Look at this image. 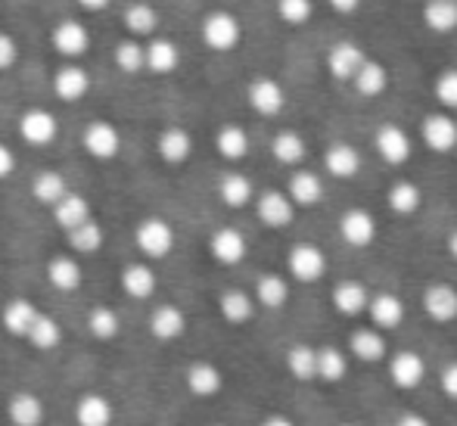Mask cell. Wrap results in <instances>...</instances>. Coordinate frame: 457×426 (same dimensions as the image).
<instances>
[{"mask_svg":"<svg viewBox=\"0 0 457 426\" xmlns=\"http://www.w3.org/2000/svg\"><path fill=\"white\" fill-rule=\"evenodd\" d=\"M134 243H137L140 255L153 258V262L169 258L171 249H175V228H171L165 218L150 215L137 224V230H134Z\"/></svg>","mask_w":457,"mask_h":426,"instance_id":"6da1fadb","label":"cell"},{"mask_svg":"<svg viewBox=\"0 0 457 426\" xmlns=\"http://www.w3.org/2000/svg\"><path fill=\"white\" fill-rule=\"evenodd\" d=\"M203 41L209 50H218V54H228L240 44L243 29H240V19L228 10H215L203 19Z\"/></svg>","mask_w":457,"mask_h":426,"instance_id":"7a4b0ae2","label":"cell"},{"mask_svg":"<svg viewBox=\"0 0 457 426\" xmlns=\"http://www.w3.org/2000/svg\"><path fill=\"white\" fill-rule=\"evenodd\" d=\"M50 44H54V50L62 60L72 63L91 50V31H87L79 19H62V22H56L54 31H50Z\"/></svg>","mask_w":457,"mask_h":426,"instance_id":"3957f363","label":"cell"},{"mask_svg":"<svg viewBox=\"0 0 457 426\" xmlns=\"http://www.w3.org/2000/svg\"><path fill=\"white\" fill-rule=\"evenodd\" d=\"M289 277L299 283H314L327 274V255L314 243H295L287 255Z\"/></svg>","mask_w":457,"mask_h":426,"instance_id":"277c9868","label":"cell"},{"mask_svg":"<svg viewBox=\"0 0 457 426\" xmlns=\"http://www.w3.org/2000/svg\"><path fill=\"white\" fill-rule=\"evenodd\" d=\"M19 134H22V140L29 146H47L56 140V134H60V121H56L54 113H47V109H29V113H22V119H19Z\"/></svg>","mask_w":457,"mask_h":426,"instance_id":"5b68a950","label":"cell"},{"mask_svg":"<svg viewBox=\"0 0 457 426\" xmlns=\"http://www.w3.org/2000/svg\"><path fill=\"white\" fill-rule=\"evenodd\" d=\"M389 380L398 389H417L427 380V361H423V355L411 352V348L395 352L389 358Z\"/></svg>","mask_w":457,"mask_h":426,"instance_id":"8992f818","label":"cell"},{"mask_svg":"<svg viewBox=\"0 0 457 426\" xmlns=\"http://www.w3.org/2000/svg\"><path fill=\"white\" fill-rule=\"evenodd\" d=\"M364 60H367V54L355 41H339V44H333L330 54H327V72H330L333 81H339V85H343V81L352 85V79H355V72L364 66Z\"/></svg>","mask_w":457,"mask_h":426,"instance_id":"52a82bcc","label":"cell"},{"mask_svg":"<svg viewBox=\"0 0 457 426\" xmlns=\"http://www.w3.org/2000/svg\"><path fill=\"white\" fill-rule=\"evenodd\" d=\"M255 215H259V221L265 224V228H289L295 218V205L289 203L287 193L280 190H265L259 199H255Z\"/></svg>","mask_w":457,"mask_h":426,"instance_id":"ba28073f","label":"cell"},{"mask_svg":"<svg viewBox=\"0 0 457 426\" xmlns=\"http://www.w3.org/2000/svg\"><path fill=\"white\" fill-rule=\"evenodd\" d=\"M85 150L91 153L94 159H100V163H109V159L119 156L121 150V134L119 128L112 125V121H91V125L85 128Z\"/></svg>","mask_w":457,"mask_h":426,"instance_id":"9c48e42d","label":"cell"},{"mask_svg":"<svg viewBox=\"0 0 457 426\" xmlns=\"http://www.w3.org/2000/svg\"><path fill=\"white\" fill-rule=\"evenodd\" d=\"M184 383L196 398H215L224 389V373L212 361H190L184 373Z\"/></svg>","mask_w":457,"mask_h":426,"instance_id":"30bf717a","label":"cell"},{"mask_svg":"<svg viewBox=\"0 0 457 426\" xmlns=\"http://www.w3.org/2000/svg\"><path fill=\"white\" fill-rule=\"evenodd\" d=\"M423 144L433 153H452L457 150V121L448 113H433L420 125Z\"/></svg>","mask_w":457,"mask_h":426,"instance_id":"8fae6325","label":"cell"},{"mask_svg":"<svg viewBox=\"0 0 457 426\" xmlns=\"http://www.w3.org/2000/svg\"><path fill=\"white\" fill-rule=\"evenodd\" d=\"M373 146H377V153L383 156V163H389V165H404L411 159V153H414V144H411L408 131L398 125L379 128L377 138H373Z\"/></svg>","mask_w":457,"mask_h":426,"instance_id":"7c38bea8","label":"cell"},{"mask_svg":"<svg viewBox=\"0 0 457 426\" xmlns=\"http://www.w3.org/2000/svg\"><path fill=\"white\" fill-rule=\"evenodd\" d=\"M146 327H150V337L153 339H159V342H175V339H181L184 333H187V314L178 305L165 302V305L153 308V314H150V321H146Z\"/></svg>","mask_w":457,"mask_h":426,"instance_id":"4fadbf2b","label":"cell"},{"mask_svg":"<svg viewBox=\"0 0 457 426\" xmlns=\"http://www.w3.org/2000/svg\"><path fill=\"white\" fill-rule=\"evenodd\" d=\"M6 417L12 426H44L47 421V405L35 392H12L6 402Z\"/></svg>","mask_w":457,"mask_h":426,"instance_id":"5bb4252c","label":"cell"},{"mask_svg":"<svg viewBox=\"0 0 457 426\" xmlns=\"http://www.w3.org/2000/svg\"><path fill=\"white\" fill-rule=\"evenodd\" d=\"M209 253L218 264L234 268V264H240L249 253L246 237H243L237 228H218L215 234L209 237Z\"/></svg>","mask_w":457,"mask_h":426,"instance_id":"9a60e30c","label":"cell"},{"mask_svg":"<svg viewBox=\"0 0 457 426\" xmlns=\"http://www.w3.org/2000/svg\"><path fill=\"white\" fill-rule=\"evenodd\" d=\"M249 106L255 109L259 115L271 119V115H280L283 106H287V90H283L280 81L274 79H255L246 90Z\"/></svg>","mask_w":457,"mask_h":426,"instance_id":"2e32d148","label":"cell"},{"mask_svg":"<svg viewBox=\"0 0 457 426\" xmlns=\"http://www.w3.org/2000/svg\"><path fill=\"white\" fill-rule=\"evenodd\" d=\"M423 312L436 321V324H452L457 318V289L452 283H429L423 289Z\"/></svg>","mask_w":457,"mask_h":426,"instance_id":"e0dca14e","label":"cell"},{"mask_svg":"<svg viewBox=\"0 0 457 426\" xmlns=\"http://www.w3.org/2000/svg\"><path fill=\"white\" fill-rule=\"evenodd\" d=\"M339 234L349 246L364 249L377 240V218L364 209H349L343 218H339Z\"/></svg>","mask_w":457,"mask_h":426,"instance_id":"ac0fdd59","label":"cell"},{"mask_svg":"<svg viewBox=\"0 0 457 426\" xmlns=\"http://www.w3.org/2000/svg\"><path fill=\"white\" fill-rule=\"evenodd\" d=\"M367 314L373 321V330H398L404 321V302L395 293H377L367 302Z\"/></svg>","mask_w":457,"mask_h":426,"instance_id":"d6986e66","label":"cell"},{"mask_svg":"<svg viewBox=\"0 0 457 426\" xmlns=\"http://www.w3.org/2000/svg\"><path fill=\"white\" fill-rule=\"evenodd\" d=\"M91 90V75L79 66V63H66L54 72V94L66 103L85 100Z\"/></svg>","mask_w":457,"mask_h":426,"instance_id":"ffe728a7","label":"cell"},{"mask_svg":"<svg viewBox=\"0 0 457 426\" xmlns=\"http://www.w3.org/2000/svg\"><path fill=\"white\" fill-rule=\"evenodd\" d=\"M119 283H121V289H125V296L144 302V299H150V296L156 293L159 277L146 262H131V264H125V268H121Z\"/></svg>","mask_w":457,"mask_h":426,"instance_id":"44dd1931","label":"cell"},{"mask_svg":"<svg viewBox=\"0 0 457 426\" xmlns=\"http://www.w3.org/2000/svg\"><path fill=\"white\" fill-rule=\"evenodd\" d=\"M115 408L100 392H85L75 402V426H112Z\"/></svg>","mask_w":457,"mask_h":426,"instance_id":"7402d4cb","label":"cell"},{"mask_svg":"<svg viewBox=\"0 0 457 426\" xmlns=\"http://www.w3.org/2000/svg\"><path fill=\"white\" fill-rule=\"evenodd\" d=\"M287 196L289 203L295 205V209H312V205H318L320 199H324V180H320V174L308 171V169H299L289 178V187H287Z\"/></svg>","mask_w":457,"mask_h":426,"instance_id":"603a6c76","label":"cell"},{"mask_svg":"<svg viewBox=\"0 0 457 426\" xmlns=\"http://www.w3.org/2000/svg\"><path fill=\"white\" fill-rule=\"evenodd\" d=\"M218 312H221V318L228 321V324L243 327V324H249V321H253L255 299L246 293V289L230 287V289H224V293L218 296Z\"/></svg>","mask_w":457,"mask_h":426,"instance_id":"cb8c5ba5","label":"cell"},{"mask_svg":"<svg viewBox=\"0 0 457 426\" xmlns=\"http://www.w3.org/2000/svg\"><path fill=\"white\" fill-rule=\"evenodd\" d=\"M181 63V50L169 38H153L144 47V69H150L153 75H171Z\"/></svg>","mask_w":457,"mask_h":426,"instance_id":"d4e9b609","label":"cell"},{"mask_svg":"<svg viewBox=\"0 0 457 426\" xmlns=\"http://www.w3.org/2000/svg\"><path fill=\"white\" fill-rule=\"evenodd\" d=\"M47 280L60 293H75L85 283V271H81L79 258L72 255H54L47 262Z\"/></svg>","mask_w":457,"mask_h":426,"instance_id":"484cf974","label":"cell"},{"mask_svg":"<svg viewBox=\"0 0 457 426\" xmlns=\"http://www.w3.org/2000/svg\"><path fill=\"white\" fill-rule=\"evenodd\" d=\"M361 150L358 146H352V144H345V140H339V144H333L330 150L324 153V165H327V171L333 174V178H339V180H349V178H355L358 171H361Z\"/></svg>","mask_w":457,"mask_h":426,"instance_id":"4316f807","label":"cell"},{"mask_svg":"<svg viewBox=\"0 0 457 426\" xmlns=\"http://www.w3.org/2000/svg\"><path fill=\"white\" fill-rule=\"evenodd\" d=\"M156 150L162 156V163L169 165H184L193 156V138L187 128H165L156 140Z\"/></svg>","mask_w":457,"mask_h":426,"instance_id":"83f0119b","label":"cell"},{"mask_svg":"<svg viewBox=\"0 0 457 426\" xmlns=\"http://www.w3.org/2000/svg\"><path fill=\"white\" fill-rule=\"evenodd\" d=\"M41 314V308L35 305L31 299H10L0 312V321H4V330L10 337H22L29 333V327L35 324V318Z\"/></svg>","mask_w":457,"mask_h":426,"instance_id":"f1b7e54d","label":"cell"},{"mask_svg":"<svg viewBox=\"0 0 457 426\" xmlns=\"http://www.w3.org/2000/svg\"><path fill=\"white\" fill-rule=\"evenodd\" d=\"M367 302H370V293H367L364 283L343 280L333 287V308L345 318H358L361 312H367Z\"/></svg>","mask_w":457,"mask_h":426,"instance_id":"f546056e","label":"cell"},{"mask_svg":"<svg viewBox=\"0 0 457 426\" xmlns=\"http://www.w3.org/2000/svg\"><path fill=\"white\" fill-rule=\"evenodd\" d=\"M25 339H29V346L35 348V352H56V348L62 346V324L54 318V314L41 312L35 318V324L29 327Z\"/></svg>","mask_w":457,"mask_h":426,"instance_id":"4dcf8cb0","label":"cell"},{"mask_svg":"<svg viewBox=\"0 0 457 426\" xmlns=\"http://www.w3.org/2000/svg\"><path fill=\"white\" fill-rule=\"evenodd\" d=\"M218 196L228 209H243L255 199V187L246 174L240 171H228L221 180H218Z\"/></svg>","mask_w":457,"mask_h":426,"instance_id":"1f68e13d","label":"cell"},{"mask_svg":"<svg viewBox=\"0 0 457 426\" xmlns=\"http://www.w3.org/2000/svg\"><path fill=\"white\" fill-rule=\"evenodd\" d=\"M349 348H352V355H355L358 361H364V364H377V361H383L386 352H389L386 337L379 330H373V327H361V330L352 333Z\"/></svg>","mask_w":457,"mask_h":426,"instance_id":"d6a6232c","label":"cell"},{"mask_svg":"<svg viewBox=\"0 0 457 426\" xmlns=\"http://www.w3.org/2000/svg\"><path fill=\"white\" fill-rule=\"evenodd\" d=\"M50 212H54V221L69 234V230H75L79 224H85L91 218V203L81 193H66Z\"/></svg>","mask_w":457,"mask_h":426,"instance_id":"836d02e7","label":"cell"},{"mask_svg":"<svg viewBox=\"0 0 457 426\" xmlns=\"http://www.w3.org/2000/svg\"><path fill=\"white\" fill-rule=\"evenodd\" d=\"M215 150L228 163H240L249 153V134L240 125H221L215 134Z\"/></svg>","mask_w":457,"mask_h":426,"instance_id":"e575fe53","label":"cell"},{"mask_svg":"<svg viewBox=\"0 0 457 426\" xmlns=\"http://www.w3.org/2000/svg\"><path fill=\"white\" fill-rule=\"evenodd\" d=\"M255 305L262 308H283L289 299V283L283 274H262L259 280H255Z\"/></svg>","mask_w":457,"mask_h":426,"instance_id":"d590c367","label":"cell"},{"mask_svg":"<svg viewBox=\"0 0 457 426\" xmlns=\"http://www.w3.org/2000/svg\"><path fill=\"white\" fill-rule=\"evenodd\" d=\"M66 240H69V249H72V253H79V255H94V253H100L103 240H106V230H103V224H100V221L87 218L85 224H79L75 230H69Z\"/></svg>","mask_w":457,"mask_h":426,"instance_id":"8d00e7d4","label":"cell"},{"mask_svg":"<svg viewBox=\"0 0 457 426\" xmlns=\"http://www.w3.org/2000/svg\"><path fill=\"white\" fill-rule=\"evenodd\" d=\"M287 371L293 373L299 383H312V380H318V348L305 346V342L293 346L287 352Z\"/></svg>","mask_w":457,"mask_h":426,"instance_id":"74e56055","label":"cell"},{"mask_svg":"<svg viewBox=\"0 0 457 426\" xmlns=\"http://www.w3.org/2000/svg\"><path fill=\"white\" fill-rule=\"evenodd\" d=\"M87 333L100 342H112L121 333V318L112 305H94L87 312Z\"/></svg>","mask_w":457,"mask_h":426,"instance_id":"f35d334b","label":"cell"},{"mask_svg":"<svg viewBox=\"0 0 457 426\" xmlns=\"http://www.w3.org/2000/svg\"><path fill=\"white\" fill-rule=\"evenodd\" d=\"M271 153L280 165H302L308 156V144L299 131H280L271 140Z\"/></svg>","mask_w":457,"mask_h":426,"instance_id":"ab89813d","label":"cell"},{"mask_svg":"<svg viewBox=\"0 0 457 426\" xmlns=\"http://www.w3.org/2000/svg\"><path fill=\"white\" fill-rule=\"evenodd\" d=\"M352 88H355L361 96H379L386 88H389V72H386L383 63L364 60V66L358 69L355 79H352Z\"/></svg>","mask_w":457,"mask_h":426,"instance_id":"60d3db41","label":"cell"},{"mask_svg":"<svg viewBox=\"0 0 457 426\" xmlns=\"http://www.w3.org/2000/svg\"><path fill=\"white\" fill-rule=\"evenodd\" d=\"M423 22L436 35H448L457 29V4L454 0H427L423 6Z\"/></svg>","mask_w":457,"mask_h":426,"instance_id":"b9f144b4","label":"cell"},{"mask_svg":"<svg viewBox=\"0 0 457 426\" xmlns=\"http://www.w3.org/2000/svg\"><path fill=\"white\" fill-rule=\"evenodd\" d=\"M386 203H389V209L395 212V215H414L423 203V193H420V187L411 184V180H395V184L389 187V193H386Z\"/></svg>","mask_w":457,"mask_h":426,"instance_id":"7bdbcfd3","label":"cell"},{"mask_svg":"<svg viewBox=\"0 0 457 426\" xmlns=\"http://www.w3.org/2000/svg\"><path fill=\"white\" fill-rule=\"evenodd\" d=\"M121 22H125V29L131 31L134 38H146V35H153V31L159 29V13H156V6L137 0V4H131L125 10Z\"/></svg>","mask_w":457,"mask_h":426,"instance_id":"ee69618b","label":"cell"},{"mask_svg":"<svg viewBox=\"0 0 457 426\" xmlns=\"http://www.w3.org/2000/svg\"><path fill=\"white\" fill-rule=\"evenodd\" d=\"M66 193H69V187L60 171H41L35 180H31V196H35L41 205H50V209H54Z\"/></svg>","mask_w":457,"mask_h":426,"instance_id":"f6af8a7d","label":"cell"},{"mask_svg":"<svg viewBox=\"0 0 457 426\" xmlns=\"http://www.w3.org/2000/svg\"><path fill=\"white\" fill-rule=\"evenodd\" d=\"M349 373V358H345L343 348L337 346H324L318 348V380L324 383H339Z\"/></svg>","mask_w":457,"mask_h":426,"instance_id":"bcb514c9","label":"cell"},{"mask_svg":"<svg viewBox=\"0 0 457 426\" xmlns=\"http://www.w3.org/2000/svg\"><path fill=\"white\" fill-rule=\"evenodd\" d=\"M115 66L121 69L125 75H137V72H144V44L140 41H121L119 47H115Z\"/></svg>","mask_w":457,"mask_h":426,"instance_id":"7dc6e473","label":"cell"},{"mask_svg":"<svg viewBox=\"0 0 457 426\" xmlns=\"http://www.w3.org/2000/svg\"><path fill=\"white\" fill-rule=\"evenodd\" d=\"M314 13V0H277V16L287 25H305Z\"/></svg>","mask_w":457,"mask_h":426,"instance_id":"c3c4849f","label":"cell"},{"mask_svg":"<svg viewBox=\"0 0 457 426\" xmlns=\"http://www.w3.org/2000/svg\"><path fill=\"white\" fill-rule=\"evenodd\" d=\"M433 94H436V100H439L442 106L457 113V69H445V72L436 75Z\"/></svg>","mask_w":457,"mask_h":426,"instance_id":"681fc988","label":"cell"},{"mask_svg":"<svg viewBox=\"0 0 457 426\" xmlns=\"http://www.w3.org/2000/svg\"><path fill=\"white\" fill-rule=\"evenodd\" d=\"M19 60V44L12 35H6V31H0V72H6V69H12Z\"/></svg>","mask_w":457,"mask_h":426,"instance_id":"f907efd6","label":"cell"},{"mask_svg":"<svg viewBox=\"0 0 457 426\" xmlns=\"http://www.w3.org/2000/svg\"><path fill=\"white\" fill-rule=\"evenodd\" d=\"M442 392H445L452 402H457V361L445 364V371H442Z\"/></svg>","mask_w":457,"mask_h":426,"instance_id":"816d5d0a","label":"cell"},{"mask_svg":"<svg viewBox=\"0 0 457 426\" xmlns=\"http://www.w3.org/2000/svg\"><path fill=\"white\" fill-rule=\"evenodd\" d=\"M16 171V156H12V150L6 144H0V180L10 178V174Z\"/></svg>","mask_w":457,"mask_h":426,"instance_id":"f5cc1de1","label":"cell"},{"mask_svg":"<svg viewBox=\"0 0 457 426\" xmlns=\"http://www.w3.org/2000/svg\"><path fill=\"white\" fill-rule=\"evenodd\" d=\"M327 4H330L333 10L339 13V16H352V13L361 6V0H327Z\"/></svg>","mask_w":457,"mask_h":426,"instance_id":"db71d44e","label":"cell"},{"mask_svg":"<svg viewBox=\"0 0 457 426\" xmlns=\"http://www.w3.org/2000/svg\"><path fill=\"white\" fill-rule=\"evenodd\" d=\"M395 426H433L423 414H402Z\"/></svg>","mask_w":457,"mask_h":426,"instance_id":"11a10c76","label":"cell"},{"mask_svg":"<svg viewBox=\"0 0 457 426\" xmlns=\"http://www.w3.org/2000/svg\"><path fill=\"white\" fill-rule=\"evenodd\" d=\"M262 426H295V423L289 421V417H283V414H271V417H265V421H262Z\"/></svg>","mask_w":457,"mask_h":426,"instance_id":"9f6ffc18","label":"cell"},{"mask_svg":"<svg viewBox=\"0 0 457 426\" xmlns=\"http://www.w3.org/2000/svg\"><path fill=\"white\" fill-rule=\"evenodd\" d=\"M81 6H85V10H91V13H96V10H106L109 4H112V0H79Z\"/></svg>","mask_w":457,"mask_h":426,"instance_id":"6f0895ef","label":"cell"},{"mask_svg":"<svg viewBox=\"0 0 457 426\" xmlns=\"http://www.w3.org/2000/svg\"><path fill=\"white\" fill-rule=\"evenodd\" d=\"M448 253H452V258L457 262V230H454L452 237H448Z\"/></svg>","mask_w":457,"mask_h":426,"instance_id":"680465c9","label":"cell"},{"mask_svg":"<svg viewBox=\"0 0 457 426\" xmlns=\"http://www.w3.org/2000/svg\"><path fill=\"white\" fill-rule=\"evenodd\" d=\"M343 426H358V423H343Z\"/></svg>","mask_w":457,"mask_h":426,"instance_id":"91938a15","label":"cell"},{"mask_svg":"<svg viewBox=\"0 0 457 426\" xmlns=\"http://www.w3.org/2000/svg\"><path fill=\"white\" fill-rule=\"evenodd\" d=\"M212 426H221V423H212Z\"/></svg>","mask_w":457,"mask_h":426,"instance_id":"94428289","label":"cell"},{"mask_svg":"<svg viewBox=\"0 0 457 426\" xmlns=\"http://www.w3.org/2000/svg\"><path fill=\"white\" fill-rule=\"evenodd\" d=\"M454 4H457V0H454Z\"/></svg>","mask_w":457,"mask_h":426,"instance_id":"6125c7cd","label":"cell"}]
</instances>
